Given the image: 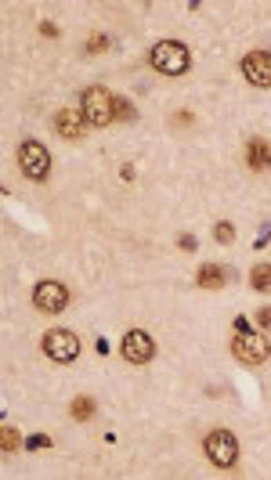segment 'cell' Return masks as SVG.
<instances>
[{"label":"cell","instance_id":"16","mask_svg":"<svg viewBox=\"0 0 271 480\" xmlns=\"http://www.w3.org/2000/svg\"><path fill=\"white\" fill-rule=\"evenodd\" d=\"M116 116H120V119H134L138 112H134V105L127 102V98H116Z\"/></svg>","mask_w":271,"mask_h":480},{"label":"cell","instance_id":"11","mask_svg":"<svg viewBox=\"0 0 271 480\" xmlns=\"http://www.w3.org/2000/svg\"><path fill=\"white\" fill-rule=\"evenodd\" d=\"M246 163L253 170H268L271 166V145H268L264 137H253L250 145H246Z\"/></svg>","mask_w":271,"mask_h":480},{"label":"cell","instance_id":"15","mask_svg":"<svg viewBox=\"0 0 271 480\" xmlns=\"http://www.w3.org/2000/svg\"><path fill=\"white\" fill-rule=\"evenodd\" d=\"M0 441H4V444H0L4 452H15V448H22V437H19V430H15V426H4V430H0Z\"/></svg>","mask_w":271,"mask_h":480},{"label":"cell","instance_id":"5","mask_svg":"<svg viewBox=\"0 0 271 480\" xmlns=\"http://www.w3.org/2000/svg\"><path fill=\"white\" fill-rule=\"evenodd\" d=\"M19 166L29 181H44L47 173H51V152H47L40 141H26L19 148Z\"/></svg>","mask_w":271,"mask_h":480},{"label":"cell","instance_id":"20","mask_svg":"<svg viewBox=\"0 0 271 480\" xmlns=\"http://www.w3.org/2000/svg\"><path fill=\"white\" fill-rule=\"evenodd\" d=\"M178 246H181L185 253H196V246H199V242H196L192 235H181V238H178Z\"/></svg>","mask_w":271,"mask_h":480},{"label":"cell","instance_id":"14","mask_svg":"<svg viewBox=\"0 0 271 480\" xmlns=\"http://www.w3.org/2000/svg\"><path fill=\"white\" fill-rule=\"evenodd\" d=\"M69 415H73V419H80V423L91 419V415H94V401H91V397H76V401L69 405Z\"/></svg>","mask_w":271,"mask_h":480},{"label":"cell","instance_id":"1","mask_svg":"<svg viewBox=\"0 0 271 480\" xmlns=\"http://www.w3.org/2000/svg\"><path fill=\"white\" fill-rule=\"evenodd\" d=\"M80 112H84L87 126H109L116 119V98L105 87H87L84 102H80Z\"/></svg>","mask_w":271,"mask_h":480},{"label":"cell","instance_id":"9","mask_svg":"<svg viewBox=\"0 0 271 480\" xmlns=\"http://www.w3.org/2000/svg\"><path fill=\"white\" fill-rule=\"evenodd\" d=\"M243 76L253 87H271V55L268 51H250L243 58Z\"/></svg>","mask_w":271,"mask_h":480},{"label":"cell","instance_id":"10","mask_svg":"<svg viewBox=\"0 0 271 480\" xmlns=\"http://www.w3.org/2000/svg\"><path fill=\"white\" fill-rule=\"evenodd\" d=\"M55 131H58L62 137H69V141L84 137V131H87V119H84V112H76V108H62L58 116H55Z\"/></svg>","mask_w":271,"mask_h":480},{"label":"cell","instance_id":"22","mask_svg":"<svg viewBox=\"0 0 271 480\" xmlns=\"http://www.w3.org/2000/svg\"><path fill=\"white\" fill-rule=\"evenodd\" d=\"M40 33H44V37H58V29H55L51 22H44V26H40Z\"/></svg>","mask_w":271,"mask_h":480},{"label":"cell","instance_id":"8","mask_svg":"<svg viewBox=\"0 0 271 480\" xmlns=\"http://www.w3.org/2000/svg\"><path fill=\"white\" fill-rule=\"evenodd\" d=\"M33 303L44 314H62L69 307V289L62 282H40L33 289Z\"/></svg>","mask_w":271,"mask_h":480},{"label":"cell","instance_id":"3","mask_svg":"<svg viewBox=\"0 0 271 480\" xmlns=\"http://www.w3.org/2000/svg\"><path fill=\"white\" fill-rule=\"evenodd\" d=\"M203 448H206V459H210L214 466H221V470H232L239 462V441H235L232 430H210Z\"/></svg>","mask_w":271,"mask_h":480},{"label":"cell","instance_id":"7","mask_svg":"<svg viewBox=\"0 0 271 480\" xmlns=\"http://www.w3.org/2000/svg\"><path fill=\"white\" fill-rule=\"evenodd\" d=\"M120 354L131 361V365H145L156 358V340L145 332V329H131L123 336V343H120Z\"/></svg>","mask_w":271,"mask_h":480},{"label":"cell","instance_id":"2","mask_svg":"<svg viewBox=\"0 0 271 480\" xmlns=\"http://www.w3.org/2000/svg\"><path fill=\"white\" fill-rule=\"evenodd\" d=\"M149 61H152V69L163 73V76H181V73H188V66H192V58H188L185 44H178V40L156 44L152 55H149Z\"/></svg>","mask_w":271,"mask_h":480},{"label":"cell","instance_id":"4","mask_svg":"<svg viewBox=\"0 0 271 480\" xmlns=\"http://www.w3.org/2000/svg\"><path fill=\"white\" fill-rule=\"evenodd\" d=\"M44 354L51 358V361H58V365L76 361V358H80V340H76V332H69V329H51V332L44 336Z\"/></svg>","mask_w":271,"mask_h":480},{"label":"cell","instance_id":"12","mask_svg":"<svg viewBox=\"0 0 271 480\" xmlns=\"http://www.w3.org/2000/svg\"><path fill=\"white\" fill-rule=\"evenodd\" d=\"M196 282H199V289H221V285L228 282V275H225V267H217V264H203Z\"/></svg>","mask_w":271,"mask_h":480},{"label":"cell","instance_id":"21","mask_svg":"<svg viewBox=\"0 0 271 480\" xmlns=\"http://www.w3.org/2000/svg\"><path fill=\"white\" fill-rule=\"evenodd\" d=\"M257 322H261L264 329H271V307H264V311L257 314Z\"/></svg>","mask_w":271,"mask_h":480},{"label":"cell","instance_id":"13","mask_svg":"<svg viewBox=\"0 0 271 480\" xmlns=\"http://www.w3.org/2000/svg\"><path fill=\"white\" fill-rule=\"evenodd\" d=\"M250 282L257 293H271V264H257L250 271Z\"/></svg>","mask_w":271,"mask_h":480},{"label":"cell","instance_id":"19","mask_svg":"<svg viewBox=\"0 0 271 480\" xmlns=\"http://www.w3.org/2000/svg\"><path fill=\"white\" fill-rule=\"evenodd\" d=\"M87 51H91V55H102V51H109V40H105V37H91Z\"/></svg>","mask_w":271,"mask_h":480},{"label":"cell","instance_id":"18","mask_svg":"<svg viewBox=\"0 0 271 480\" xmlns=\"http://www.w3.org/2000/svg\"><path fill=\"white\" fill-rule=\"evenodd\" d=\"M26 448H33V452H40V448H51V437H47V434H37V437L26 441Z\"/></svg>","mask_w":271,"mask_h":480},{"label":"cell","instance_id":"6","mask_svg":"<svg viewBox=\"0 0 271 480\" xmlns=\"http://www.w3.org/2000/svg\"><path fill=\"white\" fill-rule=\"evenodd\" d=\"M232 354L243 365H264L271 358V343L264 340L261 332H239L232 343Z\"/></svg>","mask_w":271,"mask_h":480},{"label":"cell","instance_id":"17","mask_svg":"<svg viewBox=\"0 0 271 480\" xmlns=\"http://www.w3.org/2000/svg\"><path fill=\"white\" fill-rule=\"evenodd\" d=\"M217 242H221V246L235 242V228H232V224H217Z\"/></svg>","mask_w":271,"mask_h":480}]
</instances>
